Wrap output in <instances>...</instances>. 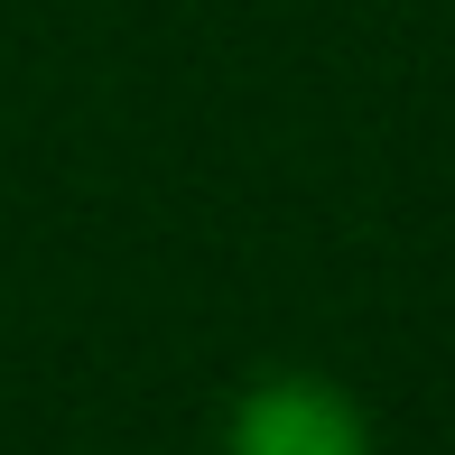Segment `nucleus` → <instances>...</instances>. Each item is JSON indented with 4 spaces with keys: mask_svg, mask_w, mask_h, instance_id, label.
<instances>
[{
    "mask_svg": "<svg viewBox=\"0 0 455 455\" xmlns=\"http://www.w3.org/2000/svg\"><path fill=\"white\" fill-rule=\"evenodd\" d=\"M223 455H371V427L354 390L325 371H270L233 400L223 419Z\"/></svg>",
    "mask_w": 455,
    "mask_h": 455,
    "instance_id": "f257e3e1",
    "label": "nucleus"
}]
</instances>
